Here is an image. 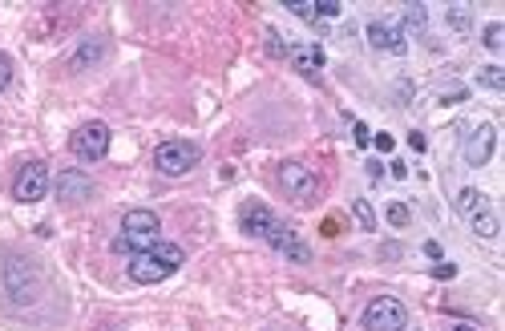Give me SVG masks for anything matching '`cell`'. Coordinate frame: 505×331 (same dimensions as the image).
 Listing matches in <instances>:
<instances>
[{
    "label": "cell",
    "mask_w": 505,
    "mask_h": 331,
    "mask_svg": "<svg viewBox=\"0 0 505 331\" xmlns=\"http://www.w3.org/2000/svg\"><path fill=\"white\" fill-rule=\"evenodd\" d=\"M372 146H376L380 154H388V150L397 146V138H392V134H376V138H372Z\"/></svg>",
    "instance_id": "cb8c5ba5"
},
{
    "label": "cell",
    "mask_w": 505,
    "mask_h": 331,
    "mask_svg": "<svg viewBox=\"0 0 505 331\" xmlns=\"http://www.w3.org/2000/svg\"><path fill=\"white\" fill-rule=\"evenodd\" d=\"M292 61H295V69L304 73V78L315 81V78H320V69H324V49H320V45H304V49H295Z\"/></svg>",
    "instance_id": "5bb4252c"
},
{
    "label": "cell",
    "mask_w": 505,
    "mask_h": 331,
    "mask_svg": "<svg viewBox=\"0 0 505 331\" xmlns=\"http://www.w3.org/2000/svg\"><path fill=\"white\" fill-rule=\"evenodd\" d=\"M425 13H428L425 5H408V8H405V28H413V33H420V28L428 25V16H425ZM405 28H400V33H405Z\"/></svg>",
    "instance_id": "d6986e66"
},
{
    "label": "cell",
    "mask_w": 505,
    "mask_h": 331,
    "mask_svg": "<svg viewBox=\"0 0 505 331\" xmlns=\"http://www.w3.org/2000/svg\"><path fill=\"white\" fill-rule=\"evenodd\" d=\"M385 219H388V226H397V231H405V226H408V222H413V211H408V206H405V202H388Z\"/></svg>",
    "instance_id": "e0dca14e"
},
{
    "label": "cell",
    "mask_w": 505,
    "mask_h": 331,
    "mask_svg": "<svg viewBox=\"0 0 505 331\" xmlns=\"http://www.w3.org/2000/svg\"><path fill=\"white\" fill-rule=\"evenodd\" d=\"M356 219H360L364 226H368V231H372V226H376V214H372V206H368V202H364V198H360V202H356Z\"/></svg>",
    "instance_id": "603a6c76"
},
{
    "label": "cell",
    "mask_w": 505,
    "mask_h": 331,
    "mask_svg": "<svg viewBox=\"0 0 505 331\" xmlns=\"http://www.w3.org/2000/svg\"><path fill=\"white\" fill-rule=\"evenodd\" d=\"M368 45L380 53H405L408 49V36L400 33V28H392L385 21H372L368 25Z\"/></svg>",
    "instance_id": "7c38bea8"
},
{
    "label": "cell",
    "mask_w": 505,
    "mask_h": 331,
    "mask_svg": "<svg viewBox=\"0 0 505 331\" xmlns=\"http://www.w3.org/2000/svg\"><path fill=\"white\" fill-rule=\"evenodd\" d=\"M53 178H49V166L45 162H25L21 170H16L13 178V198L16 202H41L45 194H49Z\"/></svg>",
    "instance_id": "8992f818"
},
{
    "label": "cell",
    "mask_w": 505,
    "mask_h": 331,
    "mask_svg": "<svg viewBox=\"0 0 505 331\" xmlns=\"http://www.w3.org/2000/svg\"><path fill=\"white\" fill-rule=\"evenodd\" d=\"M448 25H453L457 33H469V8H465V5H453V8H448Z\"/></svg>",
    "instance_id": "44dd1931"
},
{
    "label": "cell",
    "mask_w": 505,
    "mask_h": 331,
    "mask_svg": "<svg viewBox=\"0 0 505 331\" xmlns=\"http://www.w3.org/2000/svg\"><path fill=\"white\" fill-rule=\"evenodd\" d=\"M182 247L179 243H162L158 239L154 247H146V251H138V254H129V279L134 283H162V279H170L174 271L182 267Z\"/></svg>",
    "instance_id": "6da1fadb"
},
{
    "label": "cell",
    "mask_w": 505,
    "mask_h": 331,
    "mask_svg": "<svg viewBox=\"0 0 505 331\" xmlns=\"http://www.w3.org/2000/svg\"><path fill=\"white\" fill-rule=\"evenodd\" d=\"M275 178H279V186H283L287 198H299V202H304V198L315 194V174L307 166H299V162H283Z\"/></svg>",
    "instance_id": "9c48e42d"
},
{
    "label": "cell",
    "mask_w": 505,
    "mask_h": 331,
    "mask_svg": "<svg viewBox=\"0 0 505 331\" xmlns=\"http://www.w3.org/2000/svg\"><path fill=\"white\" fill-rule=\"evenodd\" d=\"M8 85H13V61H8V57L0 53V93H5Z\"/></svg>",
    "instance_id": "7402d4cb"
},
{
    "label": "cell",
    "mask_w": 505,
    "mask_h": 331,
    "mask_svg": "<svg viewBox=\"0 0 505 331\" xmlns=\"http://www.w3.org/2000/svg\"><path fill=\"white\" fill-rule=\"evenodd\" d=\"M320 5V16H340V5L335 0H315Z\"/></svg>",
    "instance_id": "484cf974"
},
{
    "label": "cell",
    "mask_w": 505,
    "mask_h": 331,
    "mask_svg": "<svg viewBox=\"0 0 505 331\" xmlns=\"http://www.w3.org/2000/svg\"><path fill=\"white\" fill-rule=\"evenodd\" d=\"M493 146H498V129L485 121V126H477L469 141H465V162L469 166H485L493 158Z\"/></svg>",
    "instance_id": "30bf717a"
},
{
    "label": "cell",
    "mask_w": 505,
    "mask_h": 331,
    "mask_svg": "<svg viewBox=\"0 0 505 331\" xmlns=\"http://www.w3.org/2000/svg\"><path fill=\"white\" fill-rule=\"evenodd\" d=\"M425 254H428V259H441V247H437V243L428 239V243H425Z\"/></svg>",
    "instance_id": "f546056e"
},
{
    "label": "cell",
    "mask_w": 505,
    "mask_h": 331,
    "mask_svg": "<svg viewBox=\"0 0 505 331\" xmlns=\"http://www.w3.org/2000/svg\"><path fill=\"white\" fill-rule=\"evenodd\" d=\"M109 141H114V138H109L106 121H86V126L73 134L69 146H73V154H77L81 162H101V158L109 154Z\"/></svg>",
    "instance_id": "52a82bcc"
},
{
    "label": "cell",
    "mask_w": 505,
    "mask_h": 331,
    "mask_svg": "<svg viewBox=\"0 0 505 331\" xmlns=\"http://www.w3.org/2000/svg\"><path fill=\"white\" fill-rule=\"evenodd\" d=\"M158 234H162V219H158L154 211H126V219H121V234L114 239V251L138 254V251L154 247Z\"/></svg>",
    "instance_id": "7a4b0ae2"
},
{
    "label": "cell",
    "mask_w": 505,
    "mask_h": 331,
    "mask_svg": "<svg viewBox=\"0 0 505 331\" xmlns=\"http://www.w3.org/2000/svg\"><path fill=\"white\" fill-rule=\"evenodd\" d=\"M477 81H481L485 89H493V93H505V69H498V65H485V69H477Z\"/></svg>",
    "instance_id": "2e32d148"
},
{
    "label": "cell",
    "mask_w": 505,
    "mask_h": 331,
    "mask_svg": "<svg viewBox=\"0 0 505 331\" xmlns=\"http://www.w3.org/2000/svg\"><path fill=\"white\" fill-rule=\"evenodd\" d=\"M199 158H202V150L194 141H162L154 150V170L166 178H182L199 166Z\"/></svg>",
    "instance_id": "277c9868"
},
{
    "label": "cell",
    "mask_w": 505,
    "mask_h": 331,
    "mask_svg": "<svg viewBox=\"0 0 505 331\" xmlns=\"http://www.w3.org/2000/svg\"><path fill=\"white\" fill-rule=\"evenodd\" d=\"M267 247H275V251H283L287 254V259H292V263H307V259H312V247H307V243L304 239H299V234L292 231V226H279V231L275 234H271V239H267Z\"/></svg>",
    "instance_id": "4fadbf2b"
},
{
    "label": "cell",
    "mask_w": 505,
    "mask_h": 331,
    "mask_svg": "<svg viewBox=\"0 0 505 331\" xmlns=\"http://www.w3.org/2000/svg\"><path fill=\"white\" fill-rule=\"evenodd\" d=\"M287 13H295L299 21H315V16H320V5H315V0H304V5H299V0H287Z\"/></svg>",
    "instance_id": "ffe728a7"
},
{
    "label": "cell",
    "mask_w": 505,
    "mask_h": 331,
    "mask_svg": "<svg viewBox=\"0 0 505 331\" xmlns=\"http://www.w3.org/2000/svg\"><path fill=\"white\" fill-rule=\"evenodd\" d=\"M352 134H356V146H372V134H368V126H352Z\"/></svg>",
    "instance_id": "d4e9b609"
},
{
    "label": "cell",
    "mask_w": 505,
    "mask_h": 331,
    "mask_svg": "<svg viewBox=\"0 0 505 331\" xmlns=\"http://www.w3.org/2000/svg\"><path fill=\"white\" fill-rule=\"evenodd\" d=\"M433 275H437V279H453V275H457V267H453V263H437Z\"/></svg>",
    "instance_id": "4316f807"
},
{
    "label": "cell",
    "mask_w": 505,
    "mask_h": 331,
    "mask_svg": "<svg viewBox=\"0 0 505 331\" xmlns=\"http://www.w3.org/2000/svg\"><path fill=\"white\" fill-rule=\"evenodd\" d=\"M457 211H461V219L469 222L473 234H481V239H498V234H501V222H498V211H493L490 194L465 186V191L457 194Z\"/></svg>",
    "instance_id": "3957f363"
},
{
    "label": "cell",
    "mask_w": 505,
    "mask_h": 331,
    "mask_svg": "<svg viewBox=\"0 0 505 331\" xmlns=\"http://www.w3.org/2000/svg\"><path fill=\"white\" fill-rule=\"evenodd\" d=\"M239 226H242V234H247V239H263L267 243L283 222L275 219V211H271V206L247 202V206H242V214H239Z\"/></svg>",
    "instance_id": "ba28073f"
},
{
    "label": "cell",
    "mask_w": 505,
    "mask_h": 331,
    "mask_svg": "<svg viewBox=\"0 0 505 331\" xmlns=\"http://www.w3.org/2000/svg\"><path fill=\"white\" fill-rule=\"evenodd\" d=\"M408 141H413V150H417V154L428 146V141H425V134H408Z\"/></svg>",
    "instance_id": "f1b7e54d"
},
{
    "label": "cell",
    "mask_w": 505,
    "mask_h": 331,
    "mask_svg": "<svg viewBox=\"0 0 505 331\" xmlns=\"http://www.w3.org/2000/svg\"><path fill=\"white\" fill-rule=\"evenodd\" d=\"M364 331H405L408 327V307L397 295H376L360 315Z\"/></svg>",
    "instance_id": "5b68a950"
},
{
    "label": "cell",
    "mask_w": 505,
    "mask_h": 331,
    "mask_svg": "<svg viewBox=\"0 0 505 331\" xmlns=\"http://www.w3.org/2000/svg\"><path fill=\"white\" fill-rule=\"evenodd\" d=\"M267 49H271V53H275V57H283V53H287V49H283V41H279V36H275V33H271V36H267Z\"/></svg>",
    "instance_id": "83f0119b"
},
{
    "label": "cell",
    "mask_w": 505,
    "mask_h": 331,
    "mask_svg": "<svg viewBox=\"0 0 505 331\" xmlns=\"http://www.w3.org/2000/svg\"><path fill=\"white\" fill-rule=\"evenodd\" d=\"M453 331H477V327H469V324H457Z\"/></svg>",
    "instance_id": "4dcf8cb0"
},
{
    "label": "cell",
    "mask_w": 505,
    "mask_h": 331,
    "mask_svg": "<svg viewBox=\"0 0 505 331\" xmlns=\"http://www.w3.org/2000/svg\"><path fill=\"white\" fill-rule=\"evenodd\" d=\"M106 53H109V45L101 41V36H93V41H86L77 53H73V61H69V65H73V69H89V65H98Z\"/></svg>",
    "instance_id": "9a60e30c"
},
{
    "label": "cell",
    "mask_w": 505,
    "mask_h": 331,
    "mask_svg": "<svg viewBox=\"0 0 505 331\" xmlns=\"http://www.w3.org/2000/svg\"><path fill=\"white\" fill-rule=\"evenodd\" d=\"M485 49H490V53H501L505 49V25L501 21L485 25Z\"/></svg>",
    "instance_id": "ac0fdd59"
},
{
    "label": "cell",
    "mask_w": 505,
    "mask_h": 331,
    "mask_svg": "<svg viewBox=\"0 0 505 331\" xmlns=\"http://www.w3.org/2000/svg\"><path fill=\"white\" fill-rule=\"evenodd\" d=\"M93 194V182L89 174H81V170H65V174H57V198L65 206H77L86 202V198Z\"/></svg>",
    "instance_id": "8fae6325"
}]
</instances>
